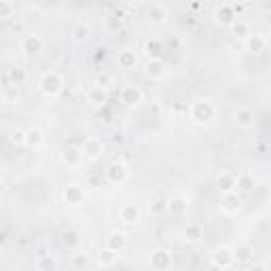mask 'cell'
Returning a JSON list of instances; mask_svg holds the SVG:
<instances>
[{"label": "cell", "mask_w": 271, "mask_h": 271, "mask_svg": "<svg viewBox=\"0 0 271 271\" xmlns=\"http://www.w3.org/2000/svg\"><path fill=\"white\" fill-rule=\"evenodd\" d=\"M191 117H193V121H197V123H210V121L214 119V106L207 100L195 102L191 106Z\"/></svg>", "instance_id": "obj_1"}, {"label": "cell", "mask_w": 271, "mask_h": 271, "mask_svg": "<svg viewBox=\"0 0 271 271\" xmlns=\"http://www.w3.org/2000/svg\"><path fill=\"white\" fill-rule=\"evenodd\" d=\"M64 87V80L57 72H47L43 79H40V91H43L45 96H57Z\"/></svg>", "instance_id": "obj_2"}, {"label": "cell", "mask_w": 271, "mask_h": 271, "mask_svg": "<svg viewBox=\"0 0 271 271\" xmlns=\"http://www.w3.org/2000/svg\"><path fill=\"white\" fill-rule=\"evenodd\" d=\"M21 51L28 55H32V53H38V51H43L45 47V40L38 36V34H26L24 38H21Z\"/></svg>", "instance_id": "obj_3"}, {"label": "cell", "mask_w": 271, "mask_h": 271, "mask_svg": "<svg viewBox=\"0 0 271 271\" xmlns=\"http://www.w3.org/2000/svg\"><path fill=\"white\" fill-rule=\"evenodd\" d=\"M216 21L221 26H231L235 19H238V13H235V4H221V7L216 9Z\"/></svg>", "instance_id": "obj_4"}, {"label": "cell", "mask_w": 271, "mask_h": 271, "mask_svg": "<svg viewBox=\"0 0 271 271\" xmlns=\"http://www.w3.org/2000/svg\"><path fill=\"white\" fill-rule=\"evenodd\" d=\"M121 102L128 104V106H136V104L142 102V91L136 87V85H125L121 89Z\"/></svg>", "instance_id": "obj_5"}, {"label": "cell", "mask_w": 271, "mask_h": 271, "mask_svg": "<svg viewBox=\"0 0 271 271\" xmlns=\"http://www.w3.org/2000/svg\"><path fill=\"white\" fill-rule=\"evenodd\" d=\"M104 153V144L102 140H97V138H87L83 144V155L89 159H97L100 155Z\"/></svg>", "instance_id": "obj_6"}, {"label": "cell", "mask_w": 271, "mask_h": 271, "mask_svg": "<svg viewBox=\"0 0 271 271\" xmlns=\"http://www.w3.org/2000/svg\"><path fill=\"white\" fill-rule=\"evenodd\" d=\"M151 263L157 271H165V269H170V265H172V256L168 250H155L151 256Z\"/></svg>", "instance_id": "obj_7"}, {"label": "cell", "mask_w": 271, "mask_h": 271, "mask_svg": "<svg viewBox=\"0 0 271 271\" xmlns=\"http://www.w3.org/2000/svg\"><path fill=\"white\" fill-rule=\"evenodd\" d=\"M212 263H214L216 267H221V269H227L229 265L233 263L231 250H227V248H218L214 255H212Z\"/></svg>", "instance_id": "obj_8"}, {"label": "cell", "mask_w": 271, "mask_h": 271, "mask_svg": "<svg viewBox=\"0 0 271 271\" xmlns=\"http://www.w3.org/2000/svg\"><path fill=\"white\" fill-rule=\"evenodd\" d=\"M165 210H168L172 216H184L189 210V201L182 197H174L168 201V207H165Z\"/></svg>", "instance_id": "obj_9"}, {"label": "cell", "mask_w": 271, "mask_h": 271, "mask_svg": "<svg viewBox=\"0 0 271 271\" xmlns=\"http://www.w3.org/2000/svg\"><path fill=\"white\" fill-rule=\"evenodd\" d=\"M125 246H128V238H125L123 233L114 231V233H111V238L106 239V248H108V250H112V252H117V255L123 250Z\"/></svg>", "instance_id": "obj_10"}, {"label": "cell", "mask_w": 271, "mask_h": 271, "mask_svg": "<svg viewBox=\"0 0 271 271\" xmlns=\"http://www.w3.org/2000/svg\"><path fill=\"white\" fill-rule=\"evenodd\" d=\"M64 199L68 201V204L77 206V204H80V201L85 199V193H83V189H80L79 184H70V187H66V191H64Z\"/></svg>", "instance_id": "obj_11"}, {"label": "cell", "mask_w": 271, "mask_h": 271, "mask_svg": "<svg viewBox=\"0 0 271 271\" xmlns=\"http://www.w3.org/2000/svg\"><path fill=\"white\" fill-rule=\"evenodd\" d=\"M119 216H121L123 223H136L138 218H140V210H138L136 204H125L123 207H121Z\"/></svg>", "instance_id": "obj_12"}, {"label": "cell", "mask_w": 271, "mask_h": 271, "mask_svg": "<svg viewBox=\"0 0 271 271\" xmlns=\"http://www.w3.org/2000/svg\"><path fill=\"white\" fill-rule=\"evenodd\" d=\"M106 174L112 182H123L125 178H128V168H125L123 163H112V165H108Z\"/></svg>", "instance_id": "obj_13"}, {"label": "cell", "mask_w": 271, "mask_h": 271, "mask_svg": "<svg viewBox=\"0 0 271 271\" xmlns=\"http://www.w3.org/2000/svg\"><path fill=\"white\" fill-rule=\"evenodd\" d=\"M24 142H26V146H30V148H38V146H43L45 136L40 129H30V131H26Z\"/></svg>", "instance_id": "obj_14"}, {"label": "cell", "mask_w": 271, "mask_h": 271, "mask_svg": "<svg viewBox=\"0 0 271 271\" xmlns=\"http://www.w3.org/2000/svg\"><path fill=\"white\" fill-rule=\"evenodd\" d=\"M239 197L238 195H233V193H227L223 197V204H221V207H223V212H227V214H233V212H238L239 210Z\"/></svg>", "instance_id": "obj_15"}, {"label": "cell", "mask_w": 271, "mask_h": 271, "mask_svg": "<svg viewBox=\"0 0 271 271\" xmlns=\"http://www.w3.org/2000/svg\"><path fill=\"white\" fill-rule=\"evenodd\" d=\"M87 100H89V104H94V106H102V104L108 100V94H106V89H104L102 85H96V87L89 91Z\"/></svg>", "instance_id": "obj_16"}, {"label": "cell", "mask_w": 271, "mask_h": 271, "mask_svg": "<svg viewBox=\"0 0 271 271\" xmlns=\"http://www.w3.org/2000/svg\"><path fill=\"white\" fill-rule=\"evenodd\" d=\"M117 62H119V66H121V68H134V66H136V62H138L136 51H131V49H123V51L119 53Z\"/></svg>", "instance_id": "obj_17"}, {"label": "cell", "mask_w": 271, "mask_h": 271, "mask_svg": "<svg viewBox=\"0 0 271 271\" xmlns=\"http://www.w3.org/2000/svg\"><path fill=\"white\" fill-rule=\"evenodd\" d=\"M146 53H148L151 60H159V57L163 55V43H161L159 38L146 40Z\"/></svg>", "instance_id": "obj_18"}, {"label": "cell", "mask_w": 271, "mask_h": 271, "mask_svg": "<svg viewBox=\"0 0 271 271\" xmlns=\"http://www.w3.org/2000/svg\"><path fill=\"white\" fill-rule=\"evenodd\" d=\"M201 238H204V229H201L199 224H187V229H184V239L191 241V244H197Z\"/></svg>", "instance_id": "obj_19"}, {"label": "cell", "mask_w": 271, "mask_h": 271, "mask_svg": "<svg viewBox=\"0 0 271 271\" xmlns=\"http://www.w3.org/2000/svg\"><path fill=\"white\" fill-rule=\"evenodd\" d=\"M148 17H151V21H155V24H163L168 19V11H165V7H161V4H153L148 9Z\"/></svg>", "instance_id": "obj_20"}, {"label": "cell", "mask_w": 271, "mask_h": 271, "mask_svg": "<svg viewBox=\"0 0 271 271\" xmlns=\"http://www.w3.org/2000/svg\"><path fill=\"white\" fill-rule=\"evenodd\" d=\"M146 74L153 79H161L165 74V68H163V62L161 60H151L146 64Z\"/></svg>", "instance_id": "obj_21"}, {"label": "cell", "mask_w": 271, "mask_h": 271, "mask_svg": "<svg viewBox=\"0 0 271 271\" xmlns=\"http://www.w3.org/2000/svg\"><path fill=\"white\" fill-rule=\"evenodd\" d=\"M235 180H238V178H235L233 174L224 172V174H221V178H218V187H221L224 191V195H227V193H231L235 189Z\"/></svg>", "instance_id": "obj_22"}, {"label": "cell", "mask_w": 271, "mask_h": 271, "mask_svg": "<svg viewBox=\"0 0 271 271\" xmlns=\"http://www.w3.org/2000/svg\"><path fill=\"white\" fill-rule=\"evenodd\" d=\"M62 159H64V163L68 165H79L80 163V159H83V153L79 151V148H66L64 155H62Z\"/></svg>", "instance_id": "obj_23"}, {"label": "cell", "mask_w": 271, "mask_h": 271, "mask_svg": "<svg viewBox=\"0 0 271 271\" xmlns=\"http://www.w3.org/2000/svg\"><path fill=\"white\" fill-rule=\"evenodd\" d=\"M91 36V30L85 24H79V26H74V30H72V38L77 40V43H87Z\"/></svg>", "instance_id": "obj_24"}, {"label": "cell", "mask_w": 271, "mask_h": 271, "mask_svg": "<svg viewBox=\"0 0 271 271\" xmlns=\"http://www.w3.org/2000/svg\"><path fill=\"white\" fill-rule=\"evenodd\" d=\"M106 28L108 32H119L121 28H123V17H121V13H114V15H108L106 17Z\"/></svg>", "instance_id": "obj_25"}, {"label": "cell", "mask_w": 271, "mask_h": 271, "mask_svg": "<svg viewBox=\"0 0 271 271\" xmlns=\"http://www.w3.org/2000/svg\"><path fill=\"white\" fill-rule=\"evenodd\" d=\"M233 32H235V36H239V38H248V36H250V26H248L246 24V21H241V19H235L233 21Z\"/></svg>", "instance_id": "obj_26"}, {"label": "cell", "mask_w": 271, "mask_h": 271, "mask_svg": "<svg viewBox=\"0 0 271 271\" xmlns=\"http://www.w3.org/2000/svg\"><path fill=\"white\" fill-rule=\"evenodd\" d=\"M235 187H239L244 193L252 191L255 189V178H252L250 174H244V176H238V180H235Z\"/></svg>", "instance_id": "obj_27"}, {"label": "cell", "mask_w": 271, "mask_h": 271, "mask_svg": "<svg viewBox=\"0 0 271 271\" xmlns=\"http://www.w3.org/2000/svg\"><path fill=\"white\" fill-rule=\"evenodd\" d=\"M15 2H9V0H0V19H9V17L15 15Z\"/></svg>", "instance_id": "obj_28"}, {"label": "cell", "mask_w": 271, "mask_h": 271, "mask_svg": "<svg viewBox=\"0 0 271 271\" xmlns=\"http://www.w3.org/2000/svg\"><path fill=\"white\" fill-rule=\"evenodd\" d=\"M246 40H248V47H250L252 51H261L265 45H267V43H265V38L258 36V34H250Z\"/></svg>", "instance_id": "obj_29"}, {"label": "cell", "mask_w": 271, "mask_h": 271, "mask_svg": "<svg viewBox=\"0 0 271 271\" xmlns=\"http://www.w3.org/2000/svg\"><path fill=\"white\" fill-rule=\"evenodd\" d=\"M235 121H238L241 128H250L252 125V112L250 111H238L235 112Z\"/></svg>", "instance_id": "obj_30"}, {"label": "cell", "mask_w": 271, "mask_h": 271, "mask_svg": "<svg viewBox=\"0 0 271 271\" xmlns=\"http://www.w3.org/2000/svg\"><path fill=\"white\" fill-rule=\"evenodd\" d=\"M38 269H40V271H55V269H57V263L53 261V258L45 256V258H40V263H38Z\"/></svg>", "instance_id": "obj_31"}, {"label": "cell", "mask_w": 271, "mask_h": 271, "mask_svg": "<svg viewBox=\"0 0 271 271\" xmlns=\"http://www.w3.org/2000/svg\"><path fill=\"white\" fill-rule=\"evenodd\" d=\"M114 261H117V252L108 250V248L100 255V263H102V265H112Z\"/></svg>", "instance_id": "obj_32"}, {"label": "cell", "mask_w": 271, "mask_h": 271, "mask_svg": "<svg viewBox=\"0 0 271 271\" xmlns=\"http://www.w3.org/2000/svg\"><path fill=\"white\" fill-rule=\"evenodd\" d=\"M11 79H13V85H21L24 83V79H26V74H24V70H21V68H13V70H11Z\"/></svg>", "instance_id": "obj_33"}, {"label": "cell", "mask_w": 271, "mask_h": 271, "mask_svg": "<svg viewBox=\"0 0 271 271\" xmlns=\"http://www.w3.org/2000/svg\"><path fill=\"white\" fill-rule=\"evenodd\" d=\"M238 261H248V258H250V248H239L238 250Z\"/></svg>", "instance_id": "obj_34"}, {"label": "cell", "mask_w": 271, "mask_h": 271, "mask_svg": "<svg viewBox=\"0 0 271 271\" xmlns=\"http://www.w3.org/2000/svg\"><path fill=\"white\" fill-rule=\"evenodd\" d=\"M64 241H66V244H70V246H74V244H77V233H66L64 235Z\"/></svg>", "instance_id": "obj_35"}, {"label": "cell", "mask_w": 271, "mask_h": 271, "mask_svg": "<svg viewBox=\"0 0 271 271\" xmlns=\"http://www.w3.org/2000/svg\"><path fill=\"white\" fill-rule=\"evenodd\" d=\"M83 263H87V256H77L74 258V265H83Z\"/></svg>", "instance_id": "obj_36"}, {"label": "cell", "mask_w": 271, "mask_h": 271, "mask_svg": "<svg viewBox=\"0 0 271 271\" xmlns=\"http://www.w3.org/2000/svg\"><path fill=\"white\" fill-rule=\"evenodd\" d=\"M250 271H265V267H263V265H256V267H252Z\"/></svg>", "instance_id": "obj_37"}, {"label": "cell", "mask_w": 271, "mask_h": 271, "mask_svg": "<svg viewBox=\"0 0 271 271\" xmlns=\"http://www.w3.org/2000/svg\"><path fill=\"white\" fill-rule=\"evenodd\" d=\"M2 193H4V182L0 180V197H2Z\"/></svg>", "instance_id": "obj_38"}]
</instances>
